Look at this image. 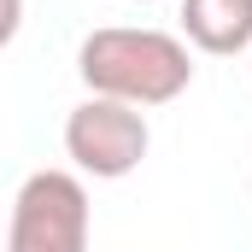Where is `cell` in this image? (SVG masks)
<instances>
[{
	"label": "cell",
	"mask_w": 252,
	"mask_h": 252,
	"mask_svg": "<svg viewBox=\"0 0 252 252\" xmlns=\"http://www.w3.org/2000/svg\"><path fill=\"white\" fill-rule=\"evenodd\" d=\"M18 30H24V0H0V47H12Z\"/></svg>",
	"instance_id": "obj_5"
},
{
	"label": "cell",
	"mask_w": 252,
	"mask_h": 252,
	"mask_svg": "<svg viewBox=\"0 0 252 252\" xmlns=\"http://www.w3.org/2000/svg\"><path fill=\"white\" fill-rule=\"evenodd\" d=\"M76 76L100 100H124L135 112L182 100L193 82V47L153 24H106L76 47Z\"/></svg>",
	"instance_id": "obj_1"
},
{
	"label": "cell",
	"mask_w": 252,
	"mask_h": 252,
	"mask_svg": "<svg viewBox=\"0 0 252 252\" xmlns=\"http://www.w3.org/2000/svg\"><path fill=\"white\" fill-rule=\"evenodd\" d=\"M147 147H153L147 112H135V106H124V100L88 94V100L64 118V158L76 164V176L124 182L129 170H141Z\"/></svg>",
	"instance_id": "obj_3"
},
{
	"label": "cell",
	"mask_w": 252,
	"mask_h": 252,
	"mask_svg": "<svg viewBox=\"0 0 252 252\" xmlns=\"http://www.w3.org/2000/svg\"><path fill=\"white\" fill-rule=\"evenodd\" d=\"M182 41L211 53V59H235L252 47V0H182Z\"/></svg>",
	"instance_id": "obj_4"
},
{
	"label": "cell",
	"mask_w": 252,
	"mask_h": 252,
	"mask_svg": "<svg viewBox=\"0 0 252 252\" xmlns=\"http://www.w3.org/2000/svg\"><path fill=\"white\" fill-rule=\"evenodd\" d=\"M135 6H153V0H135Z\"/></svg>",
	"instance_id": "obj_6"
},
{
	"label": "cell",
	"mask_w": 252,
	"mask_h": 252,
	"mask_svg": "<svg viewBox=\"0 0 252 252\" xmlns=\"http://www.w3.org/2000/svg\"><path fill=\"white\" fill-rule=\"evenodd\" d=\"M94 205L76 170H30L12 193L6 252H88Z\"/></svg>",
	"instance_id": "obj_2"
}]
</instances>
